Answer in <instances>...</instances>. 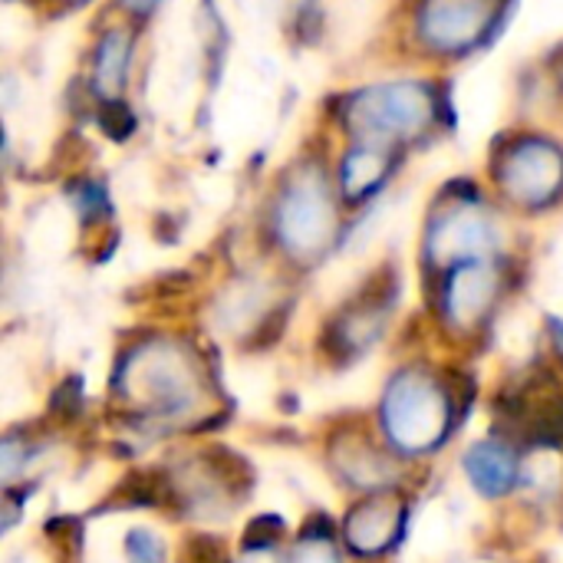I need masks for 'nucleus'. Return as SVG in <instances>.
Listing matches in <instances>:
<instances>
[{
	"label": "nucleus",
	"instance_id": "nucleus-1",
	"mask_svg": "<svg viewBox=\"0 0 563 563\" xmlns=\"http://www.w3.org/2000/svg\"><path fill=\"white\" fill-rule=\"evenodd\" d=\"M386 429L402 449H429L449 429V402L435 383L419 373L393 379L386 396Z\"/></svg>",
	"mask_w": 563,
	"mask_h": 563
},
{
	"label": "nucleus",
	"instance_id": "nucleus-2",
	"mask_svg": "<svg viewBox=\"0 0 563 563\" xmlns=\"http://www.w3.org/2000/svg\"><path fill=\"white\" fill-rule=\"evenodd\" d=\"M465 472L485 498H498L518 482V459L505 442H478L465 455Z\"/></svg>",
	"mask_w": 563,
	"mask_h": 563
},
{
	"label": "nucleus",
	"instance_id": "nucleus-3",
	"mask_svg": "<svg viewBox=\"0 0 563 563\" xmlns=\"http://www.w3.org/2000/svg\"><path fill=\"white\" fill-rule=\"evenodd\" d=\"M399 518L402 511L393 498H373L369 505L356 508L353 518L346 521V541L363 554L386 551L396 538Z\"/></svg>",
	"mask_w": 563,
	"mask_h": 563
},
{
	"label": "nucleus",
	"instance_id": "nucleus-4",
	"mask_svg": "<svg viewBox=\"0 0 563 563\" xmlns=\"http://www.w3.org/2000/svg\"><path fill=\"white\" fill-rule=\"evenodd\" d=\"M488 20V7L475 3V0H449L432 7L429 13V30L435 33L439 43H468L482 23Z\"/></svg>",
	"mask_w": 563,
	"mask_h": 563
},
{
	"label": "nucleus",
	"instance_id": "nucleus-5",
	"mask_svg": "<svg viewBox=\"0 0 563 563\" xmlns=\"http://www.w3.org/2000/svg\"><path fill=\"white\" fill-rule=\"evenodd\" d=\"M558 175H561V162H558V155H554V152H548V148L531 145V148H525V152H521V158H515L511 185H515V188H521L528 198H538V195H548V191L554 188Z\"/></svg>",
	"mask_w": 563,
	"mask_h": 563
},
{
	"label": "nucleus",
	"instance_id": "nucleus-6",
	"mask_svg": "<svg viewBox=\"0 0 563 563\" xmlns=\"http://www.w3.org/2000/svg\"><path fill=\"white\" fill-rule=\"evenodd\" d=\"M142 383H145L148 399L155 406H165V412H168V406H178V402L188 399V376L181 373L178 360H172V356L152 360L142 369Z\"/></svg>",
	"mask_w": 563,
	"mask_h": 563
},
{
	"label": "nucleus",
	"instance_id": "nucleus-7",
	"mask_svg": "<svg viewBox=\"0 0 563 563\" xmlns=\"http://www.w3.org/2000/svg\"><path fill=\"white\" fill-rule=\"evenodd\" d=\"M492 297V274L482 271V267H468V271H459L455 280H452V290H449V307H452V317L455 320H472L485 310Z\"/></svg>",
	"mask_w": 563,
	"mask_h": 563
},
{
	"label": "nucleus",
	"instance_id": "nucleus-8",
	"mask_svg": "<svg viewBox=\"0 0 563 563\" xmlns=\"http://www.w3.org/2000/svg\"><path fill=\"white\" fill-rule=\"evenodd\" d=\"M125 554H129V561L132 563H162V541L152 534V531H145V528H135V531H129V538H125Z\"/></svg>",
	"mask_w": 563,
	"mask_h": 563
},
{
	"label": "nucleus",
	"instance_id": "nucleus-9",
	"mask_svg": "<svg viewBox=\"0 0 563 563\" xmlns=\"http://www.w3.org/2000/svg\"><path fill=\"white\" fill-rule=\"evenodd\" d=\"M294 563H340V561H336V554H333V548H330L327 541H307V538H303V544H300L297 561Z\"/></svg>",
	"mask_w": 563,
	"mask_h": 563
},
{
	"label": "nucleus",
	"instance_id": "nucleus-10",
	"mask_svg": "<svg viewBox=\"0 0 563 563\" xmlns=\"http://www.w3.org/2000/svg\"><path fill=\"white\" fill-rule=\"evenodd\" d=\"M188 563H224V551L208 538H195L188 544Z\"/></svg>",
	"mask_w": 563,
	"mask_h": 563
},
{
	"label": "nucleus",
	"instance_id": "nucleus-11",
	"mask_svg": "<svg viewBox=\"0 0 563 563\" xmlns=\"http://www.w3.org/2000/svg\"><path fill=\"white\" fill-rule=\"evenodd\" d=\"M241 563H274V558H271V554H264V551H251V554H247Z\"/></svg>",
	"mask_w": 563,
	"mask_h": 563
}]
</instances>
